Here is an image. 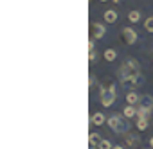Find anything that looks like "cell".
<instances>
[{
    "instance_id": "1",
    "label": "cell",
    "mask_w": 153,
    "mask_h": 149,
    "mask_svg": "<svg viewBox=\"0 0 153 149\" xmlns=\"http://www.w3.org/2000/svg\"><path fill=\"white\" fill-rule=\"evenodd\" d=\"M119 79L124 86L128 88H137L142 83V76H140V65L135 59H126L121 68H119Z\"/></svg>"
},
{
    "instance_id": "2",
    "label": "cell",
    "mask_w": 153,
    "mask_h": 149,
    "mask_svg": "<svg viewBox=\"0 0 153 149\" xmlns=\"http://www.w3.org/2000/svg\"><path fill=\"white\" fill-rule=\"evenodd\" d=\"M128 117L123 113V115H119V113H114V115H110V119L106 120L108 122V126H110V129L114 131V133H117V135H124L126 131H128V128H130V124H128V120H126Z\"/></svg>"
},
{
    "instance_id": "3",
    "label": "cell",
    "mask_w": 153,
    "mask_h": 149,
    "mask_svg": "<svg viewBox=\"0 0 153 149\" xmlns=\"http://www.w3.org/2000/svg\"><path fill=\"white\" fill-rule=\"evenodd\" d=\"M115 97H117V94H115V86H114V85H105V86H101V104H103L105 108L112 106V104L115 103Z\"/></svg>"
},
{
    "instance_id": "4",
    "label": "cell",
    "mask_w": 153,
    "mask_h": 149,
    "mask_svg": "<svg viewBox=\"0 0 153 149\" xmlns=\"http://www.w3.org/2000/svg\"><path fill=\"white\" fill-rule=\"evenodd\" d=\"M139 103H140V106H139V110H137V115H139V117H148L149 111H153V97H151L149 94H146V95L140 97Z\"/></svg>"
},
{
    "instance_id": "5",
    "label": "cell",
    "mask_w": 153,
    "mask_h": 149,
    "mask_svg": "<svg viewBox=\"0 0 153 149\" xmlns=\"http://www.w3.org/2000/svg\"><path fill=\"white\" fill-rule=\"evenodd\" d=\"M121 38H123V41H124V43L133 45V43L137 41V32H135L131 27H124V29L121 31Z\"/></svg>"
},
{
    "instance_id": "6",
    "label": "cell",
    "mask_w": 153,
    "mask_h": 149,
    "mask_svg": "<svg viewBox=\"0 0 153 149\" xmlns=\"http://www.w3.org/2000/svg\"><path fill=\"white\" fill-rule=\"evenodd\" d=\"M90 27H92V31H90V32H92V40H99V38H103L105 32H106L105 25H101V24H97V22H92Z\"/></svg>"
},
{
    "instance_id": "7",
    "label": "cell",
    "mask_w": 153,
    "mask_h": 149,
    "mask_svg": "<svg viewBox=\"0 0 153 149\" xmlns=\"http://www.w3.org/2000/svg\"><path fill=\"white\" fill-rule=\"evenodd\" d=\"M90 122L94 124V126H101V124H105L106 122V119H105V115L103 113H92V117H90Z\"/></svg>"
},
{
    "instance_id": "8",
    "label": "cell",
    "mask_w": 153,
    "mask_h": 149,
    "mask_svg": "<svg viewBox=\"0 0 153 149\" xmlns=\"http://www.w3.org/2000/svg\"><path fill=\"white\" fill-rule=\"evenodd\" d=\"M126 144H128V147H137V144H140V138L137 135L126 133Z\"/></svg>"
},
{
    "instance_id": "9",
    "label": "cell",
    "mask_w": 153,
    "mask_h": 149,
    "mask_svg": "<svg viewBox=\"0 0 153 149\" xmlns=\"http://www.w3.org/2000/svg\"><path fill=\"white\" fill-rule=\"evenodd\" d=\"M117 20V13L114 11V9H108V11H105V22H108V24H114Z\"/></svg>"
},
{
    "instance_id": "10",
    "label": "cell",
    "mask_w": 153,
    "mask_h": 149,
    "mask_svg": "<svg viewBox=\"0 0 153 149\" xmlns=\"http://www.w3.org/2000/svg\"><path fill=\"white\" fill-rule=\"evenodd\" d=\"M126 101H128V104H135V103H139V101H140V97L131 90V92H128V94H126Z\"/></svg>"
},
{
    "instance_id": "11",
    "label": "cell",
    "mask_w": 153,
    "mask_h": 149,
    "mask_svg": "<svg viewBox=\"0 0 153 149\" xmlns=\"http://www.w3.org/2000/svg\"><path fill=\"white\" fill-rule=\"evenodd\" d=\"M128 119H131V117H135L137 115V110L133 108V104H126V108H124V111H123Z\"/></svg>"
},
{
    "instance_id": "12",
    "label": "cell",
    "mask_w": 153,
    "mask_h": 149,
    "mask_svg": "<svg viewBox=\"0 0 153 149\" xmlns=\"http://www.w3.org/2000/svg\"><path fill=\"white\" fill-rule=\"evenodd\" d=\"M137 128H139L140 131H144V129L148 128V117H139V119H137Z\"/></svg>"
},
{
    "instance_id": "13",
    "label": "cell",
    "mask_w": 153,
    "mask_h": 149,
    "mask_svg": "<svg viewBox=\"0 0 153 149\" xmlns=\"http://www.w3.org/2000/svg\"><path fill=\"white\" fill-rule=\"evenodd\" d=\"M103 138L97 135V133H90V147H96V145H99V142H101Z\"/></svg>"
},
{
    "instance_id": "14",
    "label": "cell",
    "mask_w": 153,
    "mask_h": 149,
    "mask_svg": "<svg viewBox=\"0 0 153 149\" xmlns=\"http://www.w3.org/2000/svg\"><path fill=\"white\" fill-rule=\"evenodd\" d=\"M117 58V52L114 50V49H108V50H105V59L106 61H114Z\"/></svg>"
},
{
    "instance_id": "15",
    "label": "cell",
    "mask_w": 153,
    "mask_h": 149,
    "mask_svg": "<svg viewBox=\"0 0 153 149\" xmlns=\"http://www.w3.org/2000/svg\"><path fill=\"white\" fill-rule=\"evenodd\" d=\"M144 29H146L148 32H153V16L146 18V22H144Z\"/></svg>"
},
{
    "instance_id": "16",
    "label": "cell",
    "mask_w": 153,
    "mask_h": 149,
    "mask_svg": "<svg viewBox=\"0 0 153 149\" xmlns=\"http://www.w3.org/2000/svg\"><path fill=\"white\" fill-rule=\"evenodd\" d=\"M128 18H130V22H133V24H135V22H139V20H140V13H139V11H131V13L128 15Z\"/></svg>"
},
{
    "instance_id": "17",
    "label": "cell",
    "mask_w": 153,
    "mask_h": 149,
    "mask_svg": "<svg viewBox=\"0 0 153 149\" xmlns=\"http://www.w3.org/2000/svg\"><path fill=\"white\" fill-rule=\"evenodd\" d=\"M99 149H114L112 147V144H110V140H106V138H103L101 142H99V145H97Z\"/></svg>"
},
{
    "instance_id": "18",
    "label": "cell",
    "mask_w": 153,
    "mask_h": 149,
    "mask_svg": "<svg viewBox=\"0 0 153 149\" xmlns=\"http://www.w3.org/2000/svg\"><path fill=\"white\" fill-rule=\"evenodd\" d=\"M88 59H90V61H94V59H96V50H90V54H88Z\"/></svg>"
},
{
    "instance_id": "19",
    "label": "cell",
    "mask_w": 153,
    "mask_h": 149,
    "mask_svg": "<svg viewBox=\"0 0 153 149\" xmlns=\"http://www.w3.org/2000/svg\"><path fill=\"white\" fill-rule=\"evenodd\" d=\"M149 145H151V149H153V136L149 138Z\"/></svg>"
},
{
    "instance_id": "20",
    "label": "cell",
    "mask_w": 153,
    "mask_h": 149,
    "mask_svg": "<svg viewBox=\"0 0 153 149\" xmlns=\"http://www.w3.org/2000/svg\"><path fill=\"white\" fill-rule=\"evenodd\" d=\"M114 149H124V147H123V145H115Z\"/></svg>"
},
{
    "instance_id": "21",
    "label": "cell",
    "mask_w": 153,
    "mask_h": 149,
    "mask_svg": "<svg viewBox=\"0 0 153 149\" xmlns=\"http://www.w3.org/2000/svg\"><path fill=\"white\" fill-rule=\"evenodd\" d=\"M114 2H121V0H114Z\"/></svg>"
},
{
    "instance_id": "22",
    "label": "cell",
    "mask_w": 153,
    "mask_h": 149,
    "mask_svg": "<svg viewBox=\"0 0 153 149\" xmlns=\"http://www.w3.org/2000/svg\"><path fill=\"white\" fill-rule=\"evenodd\" d=\"M101 2H108V0H101Z\"/></svg>"
},
{
    "instance_id": "23",
    "label": "cell",
    "mask_w": 153,
    "mask_h": 149,
    "mask_svg": "<svg viewBox=\"0 0 153 149\" xmlns=\"http://www.w3.org/2000/svg\"><path fill=\"white\" fill-rule=\"evenodd\" d=\"M151 115H153V111H151Z\"/></svg>"
},
{
    "instance_id": "24",
    "label": "cell",
    "mask_w": 153,
    "mask_h": 149,
    "mask_svg": "<svg viewBox=\"0 0 153 149\" xmlns=\"http://www.w3.org/2000/svg\"><path fill=\"white\" fill-rule=\"evenodd\" d=\"M151 50H153V49H151Z\"/></svg>"
}]
</instances>
